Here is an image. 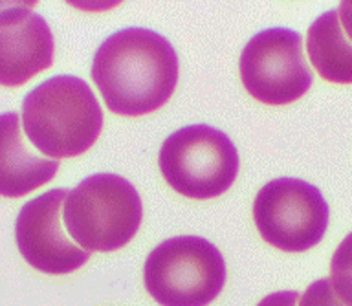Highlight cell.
<instances>
[{"label":"cell","mask_w":352,"mask_h":306,"mask_svg":"<svg viewBox=\"0 0 352 306\" xmlns=\"http://www.w3.org/2000/svg\"><path fill=\"white\" fill-rule=\"evenodd\" d=\"M110 112L147 116L162 109L178 83V55L160 33L125 28L99 46L90 70Z\"/></svg>","instance_id":"cell-1"},{"label":"cell","mask_w":352,"mask_h":306,"mask_svg":"<svg viewBox=\"0 0 352 306\" xmlns=\"http://www.w3.org/2000/svg\"><path fill=\"white\" fill-rule=\"evenodd\" d=\"M24 134L52 160L81 156L103 131V110L87 83L57 76L41 83L22 103Z\"/></svg>","instance_id":"cell-2"},{"label":"cell","mask_w":352,"mask_h":306,"mask_svg":"<svg viewBox=\"0 0 352 306\" xmlns=\"http://www.w3.org/2000/svg\"><path fill=\"white\" fill-rule=\"evenodd\" d=\"M143 204L123 176L92 175L68 191L63 222L72 241L88 253H110L126 246L140 230Z\"/></svg>","instance_id":"cell-3"},{"label":"cell","mask_w":352,"mask_h":306,"mask_svg":"<svg viewBox=\"0 0 352 306\" xmlns=\"http://www.w3.org/2000/svg\"><path fill=\"white\" fill-rule=\"evenodd\" d=\"M143 285L162 306H208L226 285L224 257L202 237H173L148 253Z\"/></svg>","instance_id":"cell-4"},{"label":"cell","mask_w":352,"mask_h":306,"mask_svg":"<svg viewBox=\"0 0 352 306\" xmlns=\"http://www.w3.org/2000/svg\"><path fill=\"white\" fill-rule=\"evenodd\" d=\"M164 180L178 195L209 200L224 195L239 175V153L224 132L209 125L182 127L160 149Z\"/></svg>","instance_id":"cell-5"},{"label":"cell","mask_w":352,"mask_h":306,"mask_svg":"<svg viewBox=\"0 0 352 306\" xmlns=\"http://www.w3.org/2000/svg\"><path fill=\"white\" fill-rule=\"evenodd\" d=\"M329 204L318 187L299 178H277L261 187L253 202L258 235L280 252L318 246L329 228Z\"/></svg>","instance_id":"cell-6"},{"label":"cell","mask_w":352,"mask_h":306,"mask_svg":"<svg viewBox=\"0 0 352 306\" xmlns=\"http://www.w3.org/2000/svg\"><path fill=\"white\" fill-rule=\"evenodd\" d=\"M239 70L248 94L272 107L301 99L314 81L301 35L286 28H270L250 39L242 50Z\"/></svg>","instance_id":"cell-7"},{"label":"cell","mask_w":352,"mask_h":306,"mask_svg":"<svg viewBox=\"0 0 352 306\" xmlns=\"http://www.w3.org/2000/svg\"><path fill=\"white\" fill-rule=\"evenodd\" d=\"M66 189H52L24 204L15 222L19 252L32 268L48 275H68L82 268L90 253L68 237L63 222Z\"/></svg>","instance_id":"cell-8"},{"label":"cell","mask_w":352,"mask_h":306,"mask_svg":"<svg viewBox=\"0 0 352 306\" xmlns=\"http://www.w3.org/2000/svg\"><path fill=\"white\" fill-rule=\"evenodd\" d=\"M54 35L30 4L0 11V85L16 88L54 65Z\"/></svg>","instance_id":"cell-9"},{"label":"cell","mask_w":352,"mask_h":306,"mask_svg":"<svg viewBox=\"0 0 352 306\" xmlns=\"http://www.w3.org/2000/svg\"><path fill=\"white\" fill-rule=\"evenodd\" d=\"M59 160L30 149L16 112L0 114V197L21 198L54 180Z\"/></svg>","instance_id":"cell-10"},{"label":"cell","mask_w":352,"mask_h":306,"mask_svg":"<svg viewBox=\"0 0 352 306\" xmlns=\"http://www.w3.org/2000/svg\"><path fill=\"white\" fill-rule=\"evenodd\" d=\"M310 63L324 81L352 85V43L341 26L338 10L327 11L308 28Z\"/></svg>","instance_id":"cell-11"},{"label":"cell","mask_w":352,"mask_h":306,"mask_svg":"<svg viewBox=\"0 0 352 306\" xmlns=\"http://www.w3.org/2000/svg\"><path fill=\"white\" fill-rule=\"evenodd\" d=\"M330 285L341 303L352 306V233L336 248L330 261Z\"/></svg>","instance_id":"cell-12"},{"label":"cell","mask_w":352,"mask_h":306,"mask_svg":"<svg viewBox=\"0 0 352 306\" xmlns=\"http://www.w3.org/2000/svg\"><path fill=\"white\" fill-rule=\"evenodd\" d=\"M297 306H346L336 296L330 279H319L308 286L305 294L299 297Z\"/></svg>","instance_id":"cell-13"},{"label":"cell","mask_w":352,"mask_h":306,"mask_svg":"<svg viewBox=\"0 0 352 306\" xmlns=\"http://www.w3.org/2000/svg\"><path fill=\"white\" fill-rule=\"evenodd\" d=\"M299 294L297 292H275V294H270L258 303L257 306H297L299 305Z\"/></svg>","instance_id":"cell-14"},{"label":"cell","mask_w":352,"mask_h":306,"mask_svg":"<svg viewBox=\"0 0 352 306\" xmlns=\"http://www.w3.org/2000/svg\"><path fill=\"white\" fill-rule=\"evenodd\" d=\"M338 15H340V22L345 30L346 37L351 39L352 43V2H341Z\"/></svg>","instance_id":"cell-15"}]
</instances>
